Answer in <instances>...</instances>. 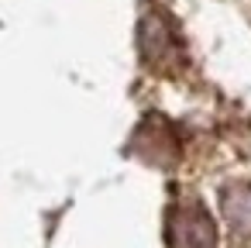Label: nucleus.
Returning <instances> with one entry per match:
<instances>
[{
  "label": "nucleus",
  "instance_id": "nucleus-1",
  "mask_svg": "<svg viewBox=\"0 0 251 248\" xmlns=\"http://www.w3.org/2000/svg\"><path fill=\"white\" fill-rule=\"evenodd\" d=\"M138 55L145 62V69H151L155 76H179L189 62L186 55V42L179 35V25L158 11L148 7L138 21Z\"/></svg>",
  "mask_w": 251,
  "mask_h": 248
},
{
  "label": "nucleus",
  "instance_id": "nucleus-2",
  "mask_svg": "<svg viewBox=\"0 0 251 248\" xmlns=\"http://www.w3.org/2000/svg\"><path fill=\"white\" fill-rule=\"evenodd\" d=\"M169 248H217V220L196 196H176L165 207Z\"/></svg>",
  "mask_w": 251,
  "mask_h": 248
},
{
  "label": "nucleus",
  "instance_id": "nucleus-3",
  "mask_svg": "<svg viewBox=\"0 0 251 248\" xmlns=\"http://www.w3.org/2000/svg\"><path fill=\"white\" fill-rule=\"evenodd\" d=\"M131 152L138 159H145L148 165H158V169H169L179 162V138L172 131V124L158 114H148L134 135H131Z\"/></svg>",
  "mask_w": 251,
  "mask_h": 248
},
{
  "label": "nucleus",
  "instance_id": "nucleus-4",
  "mask_svg": "<svg viewBox=\"0 0 251 248\" xmlns=\"http://www.w3.org/2000/svg\"><path fill=\"white\" fill-rule=\"evenodd\" d=\"M220 214L234 234L251 238V179H234L220 186Z\"/></svg>",
  "mask_w": 251,
  "mask_h": 248
}]
</instances>
